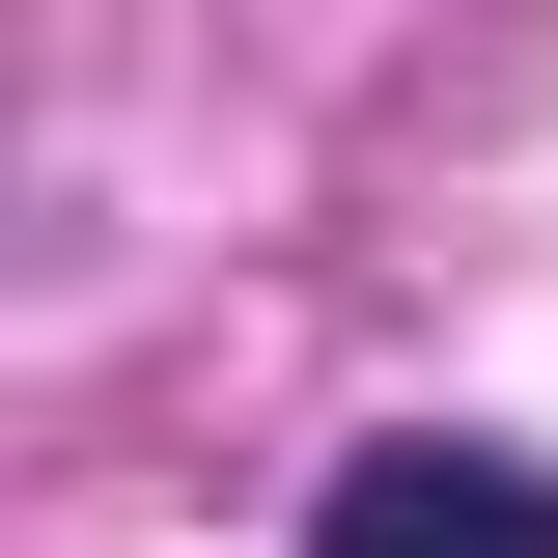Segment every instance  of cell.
Returning a JSON list of instances; mask_svg holds the SVG:
<instances>
[{"mask_svg": "<svg viewBox=\"0 0 558 558\" xmlns=\"http://www.w3.org/2000/svg\"><path fill=\"white\" fill-rule=\"evenodd\" d=\"M307 558H558V475L531 447H363L307 502Z\"/></svg>", "mask_w": 558, "mask_h": 558, "instance_id": "obj_1", "label": "cell"}]
</instances>
